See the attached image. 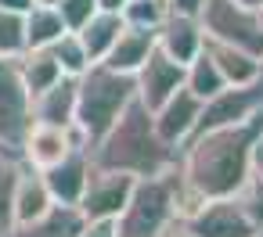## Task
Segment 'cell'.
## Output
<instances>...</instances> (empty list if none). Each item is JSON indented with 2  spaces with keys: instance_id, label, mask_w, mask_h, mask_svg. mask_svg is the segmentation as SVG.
I'll return each instance as SVG.
<instances>
[{
  "instance_id": "1",
  "label": "cell",
  "mask_w": 263,
  "mask_h": 237,
  "mask_svg": "<svg viewBox=\"0 0 263 237\" xmlns=\"http://www.w3.org/2000/svg\"><path fill=\"white\" fill-rule=\"evenodd\" d=\"M259 144H263V115L195 133L177 155L184 187L195 190L202 201L238 194L241 183L252 176Z\"/></svg>"
},
{
  "instance_id": "2",
  "label": "cell",
  "mask_w": 263,
  "mask_h": 237,
  "mask_svg": "<svg viewBox=\"0 0 263 237\" xmlns=\"http://www.w3.org/2000/svg\"><path fill=\"white\" fill-rule=\"evenodd\" d=\"M177 147H170L159 130L152 112L134 97L126 104V112L108 126V133L90 147V162L101 169H116V173H130V176H155L177 165Z\"/></svg>"
},
{
  "instance_id": "3",
  "label": "cell",
  "mask_w": 263,
  "mask_h": 237,
  "mask_svg": "<svg viewBox=\"0 0 263 237\" xmlns=\"http://www.w3.org/2000/svg\"><path fill=\"white\" fill-rule=\"evenodd\" d=\"M134 76L116 72L108 65H90L83 76H76V133L83 137L87 151L108 133V126L126 112V104L134 101Z\"/></svg>"
},
{
  "instance_id": "4",
  "label": "cell",
  "mask_w": 263,
  "mask_h": 237,
  "mask_svg": "<svg viewBox=\"0 0 263 237\" xmlns=\"http://www.w3.org/2000/svg\"><path fill=\"white\" fill-rule=\"evenodd\" d=\"M180 169H166L155 176H141L130 190V201L116 216L119 237H159L173 223H180Z\"/></svg>"
},
{
  "instance_id": "5",
  "label": "cell",
  "mask_w": 263,
  "mask_h": 237,
  "mask_svg": "<svg viewBox=\"0 0 263 237\" xmlns=\"http://www.w3.org/2000/svg\"><path fill=\"white\" fill-rule=\"evenodd\" d=\"M202 33L263 58V8H249L238 0H205L198 11Z\"/></svg>"
},
{
  "instance_id": "6",
  "label": "cell",
  "mask_w": 263,
  "mask_h": 237,
  "mask_svg": "<svg viewBox=\"0 0 263 237\" xmlns=\"http://www.w3.org/2000/svg\"><path fill=\"white\" fill-rule=\"evenodd\" d=\"M29 122H33V97L18 76L15 58L0 54V147L18 155Z\"/></svg>"
},
{
  "instance_id": "7",
  "label": "cell",
  "mask_w": 263,
  "mask_h": 237,
  "mask_svg": "<svg viewBox=\"0 0 263 237\" xmlns=\"http://www.w3.org/2000/svg\"><path fill=\"white\" fill-rule=\"evenodd\" d=\"M134 183H137V176H130V173L90 165V176H87V187H83L76 208L83 212V219H116L123 212V205L130 201Z\"/></svg>"
},
{
  "instance_id": "8",
  "label": "cell",
  "mask_w": 263,
  "mask_h": 237,
  "mask_svg": "<svg viewBox=\"0 0 263 237\" xmlns=\"http://www.w3.org/2000/svg\"><path fill=\"white\" fill-rule=\"evenodd\" d=\"M191 237H256V226L249 223L241 201L231 198H205L187 219H180Z\"/></svg>"
},
{
  "instance_id": "9",
  "label": "cell",
  "mask_w": 263,
  "mask_h": 237,
  "mask_svg": "<svg viewBox=\"0 0 263 237\" xmlns=\"http://www.w3.org/2000/svg\"><path fill=\"white\" fill-rule=\"evenodd\" d=\"M72 147H87L83 137L76 133V126H51V122H29L26 137H22V147H18V158L33 169H47L54 162H62Z\"/></svg>"
},
{
  "instance_id": "10",
  "label": "cell",
  "mask_w": 263,
  "mask_h": 237,
  "mask_svg": "<svg viewBox=\"0 0 263 237\" xmlns=\"http://www.w3.org/2000/svg\"><path fill=\"white\" fill-rule=\"evenodd\" d=\"M202 97H195L187 87H177L155 112H152V119H155V130H159V137L170 144V147H184L187 144V137L195 133V126H198V119H202Z\"/></svg>"
},
{
  "instance_id": "11",
  "label": "cell",
  "mask_w": 263,
  "mask_h": 237,
  "mask_svg": "<svg viewBox=\"0 0 263 237\" xmlns=\"http://www.w3.org/2000/svg\"><path fill=\"white\" fill-rule=\"evenodd\" d=\"M177 87H184V65L180 61H173V58H166L159 47L148 54V61L134 72V94H137V101L148 108V112H155Z\"/></svg>"
},
{
  "instance_id": "12",
  "label": "cell",
  "mask_w": 263,
  "mask_h": 237,
  "mask_svg": "<svg viewBox=\"0 0 263 237\" xmlns=\"http://www.w3.org/2000/svg\"><path fill=\"white\" fill-rule=\"evenodd\" d=\"M90 165H94L90 162V151L87 147H72L62 162L40 169L44 173V183H47V190L54 198V205H76L80 201V194L87 187V176H90Z\"/></svg>"
},
{
  "instance_id": "13",
  "label": "cell",
  "mask_w": 263,
  "mask_h": 237,
  "mask_svg": "<svg viewBox=\"0 0 263 237\" xmlns=\"http://www.w3.org/2000/svg\"><path fill=\"white\" fill-rule=\"evenodd\" d=\"M155 44H159V51H162L166 58H173V61L187 65V61L202 51L205 33H202V22H198V18L166 11V18H162V22H159V29H155Z\"/></svg>"
},
{
  "instance_id": "14",
  "label": "cell",
  "mask_w": 263,
  "mask_h": 237,
  "mask_svg": "<svg viewBox=\"0 0 263 237\" xmlns=\"http://www.w3.org/2000/svg\"><path fill=\"white\" fill-rule=\"evenodd\" d=\"M51 205H54V198H51V190H47V183H44V173L22 162V165H18V176H15V194H11L15 226L40 219Z\"/></svg>"
},
{
  "instance_id": "15",
  "label": "cell",
  "mask_w": 263,
  "mask_h": 237,
  "mask_svg": "<svg viewBox=\"0 0 263 237\" xmlns=\"http://www.w3.org/2000/svg\"><path fill=\"white\" fill-rule=\"evenodd\" d=\"M155 47H159V44H155V29H144V26H123L119 40L112 44V51L105 54L101 65L134 76V72L148 61V54H152Z\"/></svg>"
},
{
  "instance_id": "16",
  "label": "cell",
  "mask_w": 263,
  "mask_h": 237,
  "mask_svg": "<svg viewBox=\"0 0 263 237\" xmlns=\"http://www.w3.org/2000/svg\"><path fill=\"white\" fill-rule=\"evenodd\" d=\"M33 119L51 126H72L76 119V76H62L33 97Z\"/></svg>"
},
{
  "instance_id": "17",
  "label": "cell",
  "mask_w": 263,
  "mask_h": 237,
  "mask_svg": "<svg viewBox=\"0 0 263 237\" xmlns=\"http://www.w3.org/2000/svg\"><path fill=\"white\" fill-rule=\"evenodd\" d=\"M205 51H209V58L216 61V69H220V76H223L227 87H245V83H252V79L259 76V69H263V58H256V54H249V51H241V47H231V44H223V40H209V36H205Z\"/></svg>"
},
{
  "instance_id": "18",
  "label": "cell",
  "mask_w": 263,
  "mask_h": 237,
  "mask_svg": "<svg viewBox=\"0 0 263 237\" xmlns=\"http://www.w3.org/2000/svg\"><path fill=\"white\" fill-rule=\"evenodd\" d=\"M83 223L87 219L76 205H51L40 219L11 226V237H76Z\"/></svg>"
},
{
  "instance_id": "19",
  "label": "cell",
  "mask_w": 263,
  "mask_h": 237,
  "mask_svg": "<svg viewBox=\"0 0 263 237\" xmlns=\"http://www.w3.org/2000/svg\"><path fill=\"white\" fill-rule=\"evenodd\" d=\"M123 15H112V11H94L90 15V22L83 26V29H76V36H80V44L87 47V54H90V61L98 65V61H105V54L112 51V44L119 40V33H123Z\"/></svg>"
},
{
  "instance_id": "20",
  "label": "cell",
  "mask_w": 263,
  "mask_h": 237,
  "mask_svg": "<svg viewBox=\"0 0 263 237\" xmlns=\"http://www.w3.org/2000/svg\"><path fill=\"white\" fill-rule=\"evenodd\" d=\"M15 65H18V76H22L29 97H36L40 90H47L51 83H58V79L65 76V72L58 69V61L51 58L47 47H26V51L15 58Z\"/></svg>"
},
{
  "instance_id": "21",
  "label": "cell",
  "mask_w": 263,
  "mask_h": 237,
  "mask_svg": "<svg viewBox=\"0 0 263 237\" xmlns=\"http://www.w3.org/2000/svg\"><path fill=\"white\" fill-rule=\"evenodd\" d=\"M184 87H187L195 97H202V101L216 97V94L227 87V83H223V76H220V69H216V61L209 58L205 44H202V51L184 65Z\"/></svg>"
},
{
  "instance_id": "22",
  "label": "cell",
  "mask_w": 263,
  "mask_h": 237,
  "mask_svg": "<svg viewBox=\"0 0 263 237\" xmlns=\"http://www.w3.org/2000/svg\"><path fill=\"white\" fill-rule=\"evenodd\" d=\"M22 18H26V47H51L62 33H69L65 22H62V15H58V8L33 4Z\"/></svg>"
},
{
  "instance_id": "23",
  "label": "cell",
  "mask_w": 263,
  "mask_h": 237,
  "mask_svg": "<svg viewBox=\"0 0 263 237\" xmlns=\"http://www.w3.org/2000/svg\"><path fill=\"white\" fill-rule=\"evenodd\" d=\"M22 158L8 147H0V237H11L15 216H11V194H15V176H18Z\"/></svg>"
},
{
  "instance_id": "24",
  "label": "cell",
  "mask_w": 263,
  "mask_h": 237,
  "mask_svg": "<svg viewBox=\"0 0 263 237\" xmlns=\"http://www.w3.org/2000/svg\"><path fill=\"white\" fill-rule=\"evenodd\" d=\"M47 51H51V58L58 61V69H62L65 76H83V72L94 65V61H90V54H87V47L80 44V36H76V33H62Z\"/></svg>"
},
{
  "instance_id": "25",
  "label": "cell",
  "mask_w": 263,
  "mask_h": 237,
  "mask_svg": "<svg viewBox=\"0 0 263 237\" xmlns=\"http://www.w3.org/2000/svg\"><path fill=\"white\" fill-rule=\"evenodd\" d=\"M26 51V18L18 11H4L0 8V54L4 58H18Z\"/></svg>"
},
{
  "instance_id": "26",
  "label": "cell",
  "mask_w": 263,
  "mask_h": 237,
  "mask_svg": "<svg viewBox=\"0 0 263 237\" xmlns=\"http://www.w3.org/2000/svg\"><path fill=\"white\" fill-rule=\"evenodd\" d=\"M238 201H241V208H245V216H249V223L256 226V233H263V176L252 169V176L241 183V190L234 194Z\"/></svg>"
},
{
  "instance_id": "27",
  "label": "cell",
  "mask_w": 263,
  "mask_h": 237,
  "mask_svg": "<svg viewBox=\"0 0 263 237\" xmlns=\"http://www.w3.org/2000/svg\"><path fill=\"white\" fill-rule=\"evenodd\" d=\"M126 26H144V29H159V22L166 18V8L159 0H126V8L119 11Z\"/></svg>"
},
{
  "instance_id": "28",
  "label": "cell",
  "mask_w": 263,
  "mask_h": 237,
  "mask_svg": "<svg viewBox=\"0 0 263 237\" xmlns=\"http://www.w3.org/2000/svg\"><path fill=\"white\" fill-rule=\"evenodd\" d=\"M58 15H62V22H65V29L69 33H76V29H83L87 22H90V15L98 11V0H58Z\"/></svg>"
},
{
  "instance_id": "29",
  "label": "cell",
  "mask_w": 263,
  "mask_h": 237,
  "mask_svg": "<svg viewBox=\"0 0 263 237\" xmlns=\"http://www.w3.org/2000/svg\"><path fill=\"white\" fill-rule=\"evenodd\" d=\"M76 237H119V230H116V219H87Z\"/></svg>"
},
{
  "instance_id": "30",
  "label": "cell",
  "mask_w": 263,
  "mask_h": 237,
  "mask_svg": "<svg viewBox=\"0 0 263 237\" xmlns=\"http://www.w3.org/2000/svg\"><path fill=\"white\" fill-rule=\"evenodd\" d=\"M202 4H205V0H170V4H166V11H173V15H191V18H198Z\"/></svg>"
},
{
  "instance_id": "31",
  "label": "cell",
  "mask_w": 263,
  "mask_h": 237,
  "mask_svg": "<svg viewBox=\"0 0 263 237\" xmlns=\"http://www.w3.org/2000/svg\"><path fill=\"white\" fill-rule=\"evenodd\" d=\"M0 8H4V11H18V15H26V11L33 8V0H0Z\"/></svg>"
},
{
  "instance_id": "32",
  "label": "cell",
  "mask_w": 263,
  "mask_h": 237,
  "mask_svg": "<svg viewBox=\"0 0 263 237\" xmlns=\"http://www.w3.org/2000/svg\"><path fill=\"white\" fill-rule=\"evenodd\" d=\"M126 8V0H98V11H112V15H119Z\"/></svg>"
},
{
  "instance_id": "33",
  "label": "cell",
  "mask_w": 263,
  "mask_h": 237,
  "mask_svg": "<svg viewBox=\"0 0 263 237\" xmlns=\"http://www.w3.org/2000/svg\"><path fill=\"white\" fill-rule=\"evenodd\" d=\"M159 237H191V233H187V226H184V223H173V226H170V230H162Z\"/></svg>"
},
{
  "instance_id": "34",
  "label": "cell",
  "mask_w": 263,
  "mask_h": 237,
  "mask_svg": "<svg viewBox=\"0 0 263 237\" xmlns=\"http://www.w3.org/2000/svg\"><path fill=\"white\" fill-rule=\"evenodd\" d=\"M33 4H40V8H54L58 0H33Z\"/></svg>"
},
{
  "instance_id": "35",
  "label": "cell",
  "mask_w": 263,
  "mask_h": 237,
  "mask_svg": "<svg viewBox=\"0 0 263 237\" xmlns=\"http://www.w3.org/2000/svg\"><path fill=\"white\" fill-rule=\"evenodd\" d=\"M238 4H249V8H263V0H238Z\"/></svg>"
},
{
  "instance_id": "36",
  "label": "cell",
  "mask_w": 263,
  "mask_h": 237,
  "mask_svg": "<svg viewBox=\"0 0 263 237\" xmlns=\"http://www.w3.org/2000/svg\"><path fill=\"white\" fill-rule=\"evenodd\" d=\"M159 4H162V8H166V4H170V0H159Z\"/></svg>"
}]
</instances>
